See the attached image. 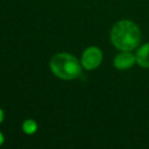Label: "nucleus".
<instances>
[{
  "label": "nucleus",
  "instance_id": "obj_6",
  "mask_svg": "<svg viewBox=\"0 0 149 149\" xmlns=\"http://www.w3.org/2000/svg\"><path fill=\"white\" fill-rule=\"evenodd\" d=\"M22 128L26 134H34L37 129V125L35 123L34 120H26L22 125Z\"/></svg>",
  "mask_w": 149,
  "mask_h": 149
},
{
  "label": "nucleus",
  "instance_id": "obj_1",
  "mask_svg": "<svg viewBox=\"0 0 149 149\" xmlns=\"http://www.w3.org/2000/svg\"><path fill=\"white\" fill-rule=\"evenodd\" d=\"M111 42L121 51H132L136 49L141 42V30L135 22L120 20L112 27Z\"/></svg>",
  "mask_w": 149,
  "mask_h": 149
},
{
  "label": "nucleus",
  "instance_id": "obj_4",
  "mask_svg": "<svg viewBox=\"0 0 149 149\" xmlns=\"http://www.w3.org/2000/svg\"><path fill=\"white\" fill-rule=\"evenodd\" d=\"M136 63V56L132 54V51H121L114 58V66L119 70H127L130 69Z\"/></svg>",
  "mask_w": 149,
  "mask_h": 149
},
{
  "label": "nucleus",
  "instance_id": "obj_8",
  "mask_svg": "<svg viewBox=\"0 0 149 149\" xmlns=\"http://www.w3.org/2000/svg\"><path fill=\"white\" fill-rule=\"evenodd\" d=\"M2 142H3V135L0 133V144H2Z\"/></svg>",
  "mask_w": 149,
  "mask_h": 149
},
{
  "label": "nucleus",
  "instance_id": "obj_3",
  "mask_svg": "<svg viewBox=\"0 0 149 149\" xmlns=\"http://www.w3.org/2000/svg\"><path fill=\"white\" fill-rule=\"evenodd\" d=\"M102 61V52L97 47H88L81 56V65L86 70H93L100 65Z\"/></svg>",
  "mask_w": 149,
  "mask_h": 149
},
{
  "label": "nucleus",
  "instance_id": "obj_5",
  "mask_svg": "<svg viewBox=\"0 0 149 149\" xmlns=\"http://www.w3.org/2000/svg\"><path fill=\"white\" fill-rule=\"evenodd\" d=\"M135 56H136V63L139 66L149 69V42L137 48Z\"/></svg>",
  "mask_w": 149,
  "mask_h": 149
},
{
  "label": "nucleus",
  "instance_id": "obj_2",
  "mask_svg": "<svg viewBox=\"0 0 149 149\" xmlns=\"http://www.w3.org/2000/svg\"><path fill=\"white\" fill-rule=\"evenodd\" d=\"M51 71L62 79H74L80 74L81 68L79 62L70 54H57L50 62Z\"/></svg>",
  "mask_w": 149,
  "mask_h": 149
},
{
  "label": "nucleus",
  "instance_id": "obj_7",
  "mask_svg": "<svg viewBox=\"0 0 149 149\" xmlns=\"http://www.w3.org/2000/svg\"><path fill=\"white\" fill-rule=\"evenodd\" d=\"M2 119H3V112L0 109V122L2 121Z\"/></svg>",
  "mask_w": 149,
  "mask_h": 149
}]
</instances>
